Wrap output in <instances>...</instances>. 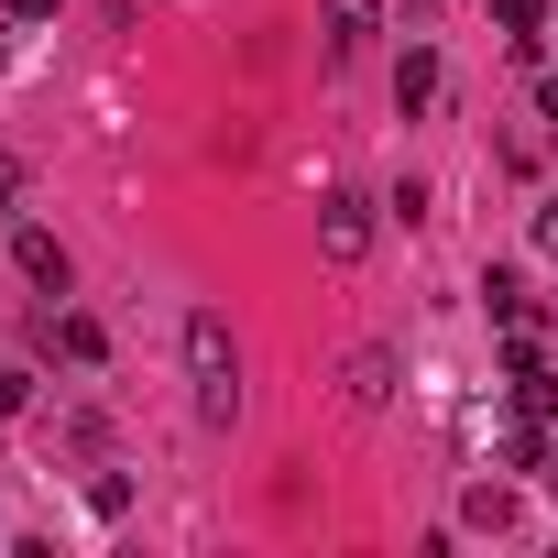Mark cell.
I'll return each mask as SVG.
<instances>
[{"mask_svg":"<svg viewBox=\"0 0 558 558\" xmlns=\"http://www.w3.org/2000/svg\"><path fill=\"white\" fill-rule=\"evenodd\" d=\"M186 384H197V416H208V427L241 416V351H230V329H219L208 307L186 318Z\"/></svg>","mask_w":558,"mask_h":558,"instance_id":"1","label":"cell"},{"mask_svg":"<svg viewBox=\"0 0 558 558\" xmlns=\"http://www.w3.org/2000/svg\"><path fill=\"white\" fill-rule=\"evenodd\" d=\"M482 296H493V329H504L514 351H536V340H547V318H536V296H525V274H504V263H493V274H482Z\"/></svg>","mask_w":558,"mask_h":558,"instance_id":"2","label":"cell"},{"mask_svg":"<svg viewBox=\"0 0 558 558\" xmlns=\"http://www.w3.org/2000/svg\"><path fill=\"white\" fill-rule=\"evenodd\" d=\"M318 252H329V263H362V252H373V208H362V197H329V208H318Z\"/></svg>","mask_w":558,"mask_h":558,"instance_id":"3","label":"cell"},{"mask_svg":"<svg viewBox=\"0 0 558 558\" xmlns=\"http://www.w3.org/2000/svg\"><path fill=\"white\" fill-rule=\"evenodd\" d=\"M373 23H384V0H329V12H318L329 56H362V45H373Z\"/></svg>","mask_w":558,"mask_h":558,"instance_id":"4","label":"cell"},{"mask_svg":"<svg viewBox=\"0 0 558 558\" xmlns=\"http://www.w3.org/2000/svg\"><path fill=\"white\" fill-rule=\"evenodd\" d=\"M12 263L34 274V286H56V296H66V241H56V230H12Z\"/></svg>","mask_w":558,"mask_h":558,"instance_id":"5","label":"cell"},{"mask_svg":"<svg viewBox=\"0 0 558 558\" xmlns=\"http://www.w3.org/2000/svg\"><path fill=\"white\" fill-rule=\"evenodd\" d=\"M427 99H438V56L405 45V66H395V110H427Z\"/></svg>","mask_w":558,"mask_h":558,"instance_id":"6","label":"cell"},{"mask_svg":"<svg viewBox=\"0 0 558 558\" xmlns=\"http://www.w3.org/2000/svg\"><path fill=\"white\" fill-rule=\"evenodd\" d=\"M384 395H395V351H362L351 362V405H384Z\"/></svg>","mask_w":558,"mask_h":558,"instance_id":"7","label":"cell"},{"mask_svg":"<svg viewBox=\"0 0 558 558\" xmlns=\"http://www.w3.org/2000/svg\"><path fill=\"white\" fill-rule=\"evenodd\" d=\"M56 351H66V362H99L110 340H99V318H56Z\"/></svg>","mask_w":558,"mask_h":558,"instance_id":"8","label":"cell"},{"mask_svg":"<svg viewBox=\"0 0 558 558\" xmlns=\"http://www.w3.org/2000/svg\"><path fill=\"white\" fill-rule=\"evenodd\" d=\"M493 12H504L514 34H536V23H547V0H493Z\"/></svg>","mask_w":558,"mask_h":558,"instance_id":"9","label":"cell"},{"mask_svg":"<svg viewBox=\"0 0 558 558\" xmlns=\"http://www.w3.org/2000/svg\"><path fill=\"white\" fill-rule=\"evenodd\" d=\"M12 197H23V165H12V154H0V219H12Z\"/></svg>","mask_w":558,"mask_h":558,"instance_id":"10","label":"cell"},{"mask_svg":"<svg viewBox=\"0 0 558 558\" xmlns=\"http://www.w3.org/2000/svg\"><path fill=\"white\" fill-rule=\"evenodd\" d=\"M66 12V0H12V23H56Z\"/></svg>","mask_w":558,"mask_h":558,"instance_id":"11","label":"cell"},{"mask_svg":"<svg viewBox=\"0 0 558 558\" xmlns=\"http://www.w3.org/2000/svg\"><path fill=\"white\" fill-rule=\"evenodd\" d=\"M536 241H547V252H558V197H547V208H536Z\"/></svg>","mask_w":558,"mask_h":558,"instance_id":"12","label":"cell"},{"mask_svg":"<svg viewBox=\"0 0 558 558\" xmlns=\"http://www.w3.org/2000/svg\"><path fill=\"white\" fill-rule=\"evenodd\" d=\"M547 121H558V77H547Z\"/></svg>","mask_w":558,"mask_h":558,"instance_id":"13","label":"cell"},{"mask_svg":"<svg viewBox=\"0 0 558 558\" xmlns=\"http://www.w3.org/2000/svg\"><path fill=\"white\" fill-rule=\"evenodd\" d=\"M0 34H12V23H0Z\"/></svg>","mask_w":558,"mask_h":558,"instance_id":"14","label":"cell"}]
</instances>
